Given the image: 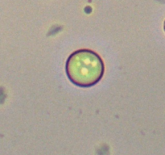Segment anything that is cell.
I'll list each match as a JSON object with an SVG mask.
<instances>
[{"label": "cell", "instance_id": "cell-2", "mask_svg": "<svg viewBox=\"0 0 165 155\" xmlns=\"http://www.w3.org/2000/svg\"><path fill=\"white\" fill-rule=\"evenodd\" d=\"M164 30H165V23H164Z\"/></svg>", "mask_w": 165, "mask_h": 155}, {"label": "cell", "instance_id": "cell-1", "mask_svg": "<svg viewBox=\"0 0 165 155\" xmlns=\"http://www.w3.org/2000/svg\"><path fill=\"white\" fill-rule=\"evenodd\" d=\"M66 73L74 84L84 87H91L98 83L103 76V61L91 50H78L68 58Z\"/></svg>", "mask_w": 165, "mask_h": 155}]
</instances>
